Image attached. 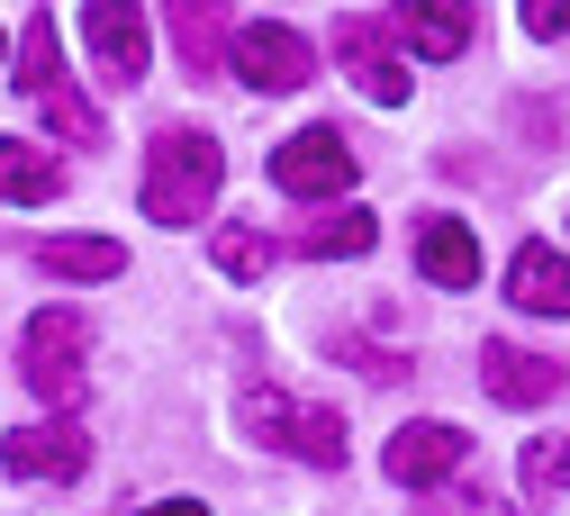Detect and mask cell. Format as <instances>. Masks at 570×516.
<instances>
[{
	"mask_svg": "<svg viewBox=\"0 0 570 516\" xmlns=\"http://www.w3.org/2000/svg\"><path fill=\"white\" fill-rule=\"evenodd\" d=\"M82 37H91V64L109 72L118 91H127V82H146L155 37H146V10H136V0H91V10H82Z\"/></svg>",
	"mask_w": 570,
	"mask_h": 516,
	"instance_id": "obj_7",
	"label": "cell"
},
{
	"mask_svg": "<svg viewBox=\"0 0 570 516\" xmlns=\"http://www.w3.org/2000/svg\"><path fill=\"white\" fill-rule=\"evenodd\" d=\"M218 182H227V155H218V136H199V127H164L155 145H146V217L155 227H199V208L218 199Z\"/></svg>",
	"mask_w": 570,
	"mask_h": 516,
	"instance_id": "obj_1",
	"label": "cell"
},
{
	"mask_svg": "<svg viewBox=\"0 0 570 516\" xmlns=\"http://www.w3.org/2000/svg\"><path fill=\"white\" fill-rule=\"evenodd\" d=\"M416 516H508V498H489V489H435Z\"/></svg>",
	"mask_w": 570,
	"mask_h": 516,
	"instance_id": "obj_21",
	"label": "cell"
},
{
	"mask_svg": "<svg viewBox=\"0 0 570 516\" xmlns=\"http://www.w3.org/2000/svg\"><path fill=\"white\" fill-rule=\"evenodd\" d=\"M480 381H489V399H508V408H543V399L570 390L561 362L552 353H525V344H489L480 353Z\"/></svg>",
	"mask_w": 570,
	"mask_h": 516,
	"instance_id": "obj_10",
	"label": "cell"
},
{
	"mask_svg": "<svg viewBox=\"0 0 570 516\" xmlns=\"http://www.w3.org/2000/svg\"><path fill=\"white\" fill-rule=\"evenodd\" d=\"M353 173H363V155L344 145V127H299L291 145H272V182L291 199H335L353 191Z\"/></svg>",
	"mask_w": 570,
	"mask_h": 516,
	"instance_id": "obj_3",
	"label": "cell"
},
{
	"mask_svg": "<svg viewBox=\"0 0 570 516\" xmlns=\"http://www.w3.org/2000/svg\"><path fill=\"white\" fill-rule=\"evenodd\" d=\"M208 263H218L227 281H263L272 272V236L263 227H218V236H208Z\"/></svg>",
	"mask_w": 570,
	"mask_h": 516,
	"instance_id": "obj_19",
	"label": "cell"
},
{
	"mask_svg": "<svg viewBox=\"0 0 570 516\" xmlns=\"http://www.w3.org/2000/svg\"><path fill=\"white\" fill-rule=\"evenodd\" d=\"M508 300L525 309V318H570V263H561V245H517V263H508Z\"/></svg>",
	"mask_w": 570,
	"mask_h": 516,
	"instance_id": "obj_11",
	"label": "cell"
},
{
	"mask_svg": "<svg viewBox=\"0 0 570 516\" xmlns=\"http://www.w3.org/2000/svg\"><path fill=\"white\" fill-rule=\"evenodd\" d=\"M19 353H28V390H37V399H55V408L82 399V318H73V309L28 318Z\"/></svg>",
	"mask_w": 570,
	"mask_h": 516,
	"instance_id": "obj_4",
	"label": "cell"
},
{
	"mask_svg": "<svg viewBox=\"0 0 570 516\" xmlns=\"http://www.w3.org/2000/svg\"><path fill=\"white\" fill-rule=\"evenodd\" d=\"M416 272L435 290H471L480 281V245H471L462 217H416Z\"/></svg>",
	"mask_w": 570,
	"mask_h": 516,
	"instance_id": "obj_13",
	"label": "cell"
},
{
	"mask_svg": "<svg viewBox=\"0 0 570 516\" xmlns=\"http://www.w3.org/2000/svg\"><path fill=\"white\" fill-rule=\"evenodd\" d=\"M534 37H570V0H517Z\"/></svg>",
	"mask_w": 570,
	"mask_h": 516,
	"instance_id": "obj_22",
	"label": "cell"
},
{
	"mask_svg": "<svg viewBox=\"0 0 570 516\" xmlns=\"http://www.w3.org/2000/svg\"><path fill=\"white\" fill-rule=\"evenodd\" d=\"M164 19H173V46H181V64L199 72V82H208V72H218L227 64V0H164Z\"/></svg>",
	"mask_w": 570,
	"mask_h": 516,
	"instance_id": "obj_14",
	"label": "cell"
},
{
	"mask_svg": "<svg viewBox=\"0 0 570 516\" xmlns=\"http://www.w3.org/2000/svg\"><path fill=\"white\" fill-rule=\"evenodd\" d=\"M390 37L425 64H453V55H471V0H399Z\"/></svg>",
	"mask_w": 570,
	"mask_h": 516,
	"instance_id": "obj_9",
	"label": "cell"
},
{
	"mask_svg": "<svg viewBox=\"0 0 570 516\" xmlns=\"http://www.w3.org/2000/svg\"><path fill=\"white\" fill-rule=\"evenodd\" d=\"M0 463H10L19 480H82L91 435H82L73 417H37V426H19L10 445H0Z\"/></svg>",
	"mask_w": 570,
	"mask_h": 516,
	"instance_id": "obj_8",
	"label": "cell"
},
{
	"mask_svg": "<svg viewBox=\"0 0 570 516\" xmlns=\"http://www.w3.org/2000/svg\"><path fill=\"white\" fill-rule=\"evenodd\" d=\"M136 516H208L199 498H155V507H136Z\"/></svg>",
	"mask_w": 570,
	"mask_h": 516,
	"instance_id": "obj_23",
	"label": "cell"
},
{
	"mask_svg": "<svg viewBox=\"0 0 570 516\" xmlns=\"http://www.w3.org/2000/svg\"><path fill=\"white\" fill-rule=\"evenodd\" d=\"M372 245H381V217L372 208H335V217H317V227H299V254H317V263H353Z\"/></svg>",
	"mask_w": 570,
	"mask_h": 516,
	"instance_id": "obj_17",
	"label": "cell"
},
{
	"mask_svg": "<svg viewBox=\"0 0 570 516\" xmlns=\"http://www.w3.org/2000/svg\"><path fill=\"white\" fill-rule=\"evenodd\" d=\"M245 426L263 435V445L299 454V463H344V417L317 408V399H291V390H245Z\"/></svg>",
	"mask_w": 570,
	"mask_h": 516,
	"instance_id": "obj_2",
	"label": "cell"
},
{
	"mask_svg": "<svg viewBox=\"0 0 570 516\" xmlns=\"http://www.w3.org/2000/svg\"><path fill=\"white\" fill-rule=\"evenodd\" d=\"M37 263L63 272V281H109V272H127V245L118 236H46Z\"/></svg>",
	"mask_w": 570,
	"mask_h": 516,
	"instance_id": "obj_16",
	"label": "cell"
},
{
	"mask_svg": "<svg viewBox=\"0 0 570 516\" xmlns=\"http://www.w3.org/2000/svg\"><path fill=\"white\" fill-rule=\"evenodd\" d=\"M227 64H236V82H245V91H299L317 55H308V37H299V28H281V19H254V28H236Z\"/></svg>",
	"mask_w": 570,
	"mask_h": 516,
	"instance_id": "obj_5",
	"label": "cell"
},
{
	"mask_svg": "<svg viewBox=\"0 0 570 516\" xmlns=\"http://www.w3.org/2000/svg\"><path fill=\"white\" fill-rule=\"evenodd\" d=\"M525 489H534V498H561V489H570V435L525 445Z\"/></svg>",
	"mask_w": 570,
	"mask_h": 516,
	"instance_id": "obj_20",
	"label": "cell"
},
{
	"mask_svg": "<svg viewBox=\"0 0 570 516\" xmlns=\"http://www.w3.org/2000/svg\"><path fill=\"white\" fill-rule=\"evenodd\" d=\"M471 463V435L462 426H444V417H416V426H399L390 435V454H381V471L399 480V489H435L444 471H462Z\"/></svg>",
	"mask_w": 570,
	"mask_h": 516,
	"instance_id": "obj_6",
	"label": "cell"
},
{
	"mask_svg": "<svg viewBox=\"0 0 570 516\" xmlns=\"http://www.w3.org/2000/svg\"><path fill=\"white\" fill-rule=\"evenodd\" d=\"M73 72H63V37H55V10L46 19H28V37H19V91L28 100H46V91H63Z\"/></svg>",
	"mask_w": 570,
	"mask_h": 516,
	"instance_id": "obj_18",
	"label": "cell"
},
{
	"mask_svg": "<svg viewBox=\"0 0 570 516\" xmlns=\"http://www.w3.org/2000/svg\"><path fill=\"white\" fill-rule=\"evenodd\" d=\"M55 191H63V164L46 155V145H28V136H0V199L37 208V199H55Z\"/></svg>",
	"mask_w": 570,
	"mask_h": 516,
	"instance_id": "obj_15",
	"label": "cell"
},
{
	"mask_svg": "<svg viewBox=\"0 0 570 516\" xmlns=\"http://www.w3.org/2000/svg\"><path fill=\"white\" fill-rule=\"evenodd\" d=\"M335 55L353 64V82H363L381 109H399V100H407V72L390 64V37H381V19H335Z\"/></svg>",
	"mask_w": 570,
	"mask_h": 516,
	"instance_id": "obj_12",
	"label": "cell"
}]
</instances>
